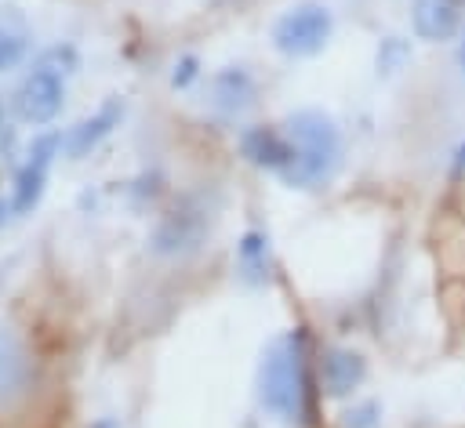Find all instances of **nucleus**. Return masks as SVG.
Returning <instances> with one entry per match:
<instances>
[{"mask_svg": "<svg viewBox=\"0 0 465 428\" xmlns=\"http://www.w3.org/2000/svg\"><path fill=\"white\" fill-rule=\"evenodd\" d=\"M258 403L283 424H309L312 381H309V334L305 326L276 334L258 363Z\"/></svg>", "mask_w": 465, "mask_h": 428, "instance_id": "1", "label": "nucleus"}, {"mask_svg": "<svg viewBox=\"0 0 465 428\" xmlns=\"http://www.w3.org/2000/svg\"><path fill=\"white\" fill-rule=\"evenodd\" d=\"M283 131L294 145V160L280 178L291 189L327 185L338 174L341 156H345V138H341V127L334 123V116H327L323 109H294L283 120Z\"/></svg>", "mask_w": 465, "mask_h": 428, "instance_id": "2", "label": "nucleus"}, {"mask_svg": "<svg viewBox=\"0 0 465 428\" xmlns=\"http://www.w3.org/2000/svg\"><path fill=\"white\" fill-rule=\"evenodd\" d=\"M334 36V11L320 0H298L272 22V47L283 58H312Z\"/></svg>", "mask_w": 465, "mask_h": 428, "instance_id": "3", "label": "nucleus"}, {"mask_svg": "<svg viewBox=\"0 0 465 428\" xmlns=\"http://www.w3.org/2000/svg\"><path fill=\"white\" fill-rule=\"evenodd\" d=\"M62 102H65V87H62V76L54 73V69H47V65H36L25 80H22V87H18V94H15V105H18V116L25 120V123H51L58 112H62Z\"/></svg>", "mask_w": 465, "mask_h": 428, "instance_id": "4", "label": "nucleus"}, {"mask_svg": "<svg viewBox=\"0 0 465 428\" xmlns=\"http://www.w3.org/2000/svg\"><path fill=\"white\" fill-rule=\"evenodd\" d=\"M367 381V359L356 348L345 345H331L320 355V384L327 399H349L363 388Z\"/></svg>", "mask_w": 465, "mask_h": 428, "instance_id": "5", "label": "nucleus"}, {"mask_svg": "<svg viewBox=\"0 0 465 428\" xmlns=\"http://www.w3.org/2000/svg\"><path fill=\"white\" fill-rule=\"evenodd\" d=\"M207 232V210L200 207H174L153 232V250L156 254H189L200 247Z\"/></svg>", "mask_w": 465, "mask_h": 428, "instance_id": "6", "label": "nucleus"}, {"mask_svg": "<svg viewBox=\"0 0 465 428\" xmlns=\"http://www.w3.org/2000/svg\"><path fill=\"white\" fill-rule=\"evenodd\" d=\"M461 0H411V33L425 44H447L461 33Z\"/></svg>", "mask_w": 465, "mask_h": 428, "instance_id": "7", "label": "nucleus"}, {"mask_svg": "<svg viewBox=\"0 0 465 428\" xmlns=\"http://www.w3.org/2000/svg\"><path fill=\"white\" fill-rule=\"evenodd\" d=\"M240 152H243L247 163H254L262 170H276V174H283L294 160V145H291L287 131H276V127L240 131Z\"/></svg>", "mask_w": 465, "mask_h": 428, "instance_id": "8", "label": "nucleus"}, {"mask_svg": "<svg viewBox=\"0 0 465 428\" xmlns=\"http://www.w3.org/2000/svg\"><path fill=\"white\" fill-rule=\"evenodd\" d=\"M254 76L243 69V65H225L214 73L211 80V105L222 112V116H240L254 105Z\"/></svg>", "mask_w": 465, "mask_h": 428, "instance_id": "9", "label": "nucleus"}, {"mask_svg": "<svg viewBox=\"0 0 465 428\" xmlns=\"http://www.w3.org/2000/svg\"><path fill=\"white\" fill-rule=\"evenodd\" d=\"M120 116H124V105L116 102V98H109L94 116H87V120H80L65 138H62V145H65V152L69 156H87L116 123H120Z\"/></svg>", "mask_w": 465, "mask_h": 428, "instance_id": "10", "label": "nucleus"}, {"mask_svg": "<svg viewBox=\"0 0 465 428\" xmlns=\"http://www.w3.org/2000/svg\"><path fill=\"white\" fill-rule=\"evenodd\" d=\"M269 239L258 229H247L236 243V272L247 287H262L269 279Z\"/></svg>", "mask_w": 465, "mask_h": 428, "instance_id": "11", "label": "nucleus"}, {"mask_svg": "<svg viewBox=\"0 0 465 428\" xmlns=\"http://www.w3.org/2000/svg\"><path fill=\"white\" fill-rule=\"evenodd\" d=\"M44 181H47V163L29 156V160L22 163V170L15 174V196H11L15 214H29V210L40 203V196H44Z\"/></svg>", "mask_w": 465, "mask_h": 428, "instance_id": "12", "label": "nucleus"}, {"mask_svg": "<svg viewBox=\"0 0 465 428\" xmlns=\"http://www.w3.org/2000/svg\"><path fill=\"white\" fill-rule=\"evenodd\" d=\"M407 62H411V40H403V36H385V40L378 44V54H374L378 76H392V73H400Z\"/></svg>", "mask_w": 465, "mask_h": 428, "instance_id": "13", "label": "nucleus"}, {"mask_svg": "<svg viewBox=\"0 0 465 428\" xmlns=\"http://www.w3.org/2000/svg\"><path fill=\"white\" fill-rule=\"evenodd\" d=\"M341 428H381V403L378 399H360V403L345 406Z\"/></svg>", "mask_w": 465, "mask_h": 428, "instance_id": "14", "label": "nucleus"}, {"mask_svg": "<svg viewBox=\"0 0 465 428\" xmlns=\"http://www.w3.org/2000/svg\"><path fill=\"white\" fill-rule=\"evenodd\" d=\"M22 54H25V40L0 29V69H15L22 62Z\"/></svg>", "mask_w": 465, "mask_h": 428, "instance_id": "15", "label": "nucleus"}, {"mask_svg": "<svg viewBox=\"0 0 465 428\" xmlns=\"http://www.w3.org/2000/svg\"><path fill=\"white\" fill-rule=\"evenodd\" d=\"M196 76H200V62H196V54H182V58L174 62V69H171V87H174V91H185Z\"/></svg>", "mask_w": 465, "mask_h": 428, "instance_id": "16", "label": "nucleus"}, {"mask_svg": "<svg viewBox=\"0 0 465 428\" xmlns=\"http://www.w3.org/2000/svg\"><path fill=\"white\" fill-rule=\"evenodd\" d=\"M40 65L54 69L58 76H62V73H73V69H76V51H73V47H51V51L40 58Z\"/></svg>", "mask_w": 465, "mask_h": 428, "instance_id": "17", "label": "nucleus"}, {"mask_svg": "<svg viewBox=\"0 0 465 428\" xmlns=\"http://www.w3.org/2000/svg\"><path fill=\"white\" fill-rule=\"evenodd\" d=\"M447 170H450V178H465V138L450 149V156H447Z\"/></svg>", "mask_w": 465, "mask_h": 428, "instance_id": "18", "label": "nucleus"}, {"mask_svg": "<svg viewBox=\"0 0 465 428\" xmlns=\"http://www.w3.org/2000/svg\"><path fill=\"white\" fill-rule=\"evenodd\" d=\"M11 214H15V207H11V199H0V225H4V221H7Z\"/></svg>", "mask_w": 465, "mask_h": 428, "instance_id": "19", "label": "nucleus"}, {"mask_svg": "<svg viewBox=\"0 0 465 428\" xmlns=\"http://www.w3.org/2000/svg\"><path fill=\"white\" fill-rule=\"evenodd\" d=\"M458 65L465 73V25H461V40H458Z\"/></svg>", "mask_w": 465, "mask_h": 428, "instance_id": "20", "label": "nucleus"}, {"mask_svg": "<svg viewBox=\"0 0 465 428\" xmlns=\"http://www.w3.org/2000/svg\"><path fill=\"white\" fill-rule=\"evenodd\" d=\"M91 428H120V424H116V421H109V417H102V421H94Z\"/></svg>", "mask_w": 465, "mask_h": 428, "instance_id": "21", "label": "nucleus"}, {"mask_svg": "<svg viewBox=\"0 0 465 428\" xmlns=\"http://www.w3.org/2000/svg\"><path fill=\"white\" fill-rule=\"evenodd\" d=\"M0 123H4V105H0Z\"/></svg>", "mask_w": 465, "mask_h": 428, "instance_id": "22", "label": "nucleus"}]
</instances>
